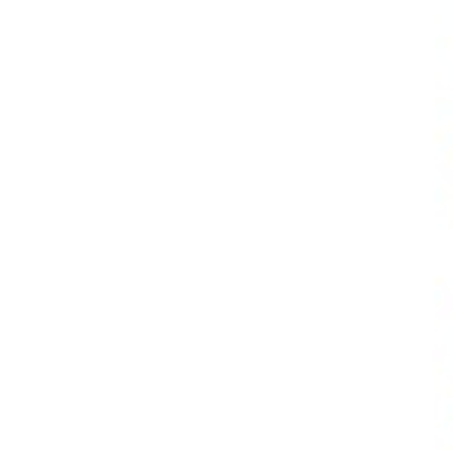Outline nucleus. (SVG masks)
Here are the masks:
<instances>
[]
</instances>
